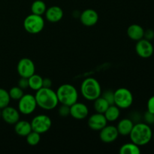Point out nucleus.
<instances>
[{
  "mask_svg": "<svg viewBox=\"0 0 154 154\" xmlns=\"http://www.w3.org/2000/svg\"><path fill=\"white\" fill-rule=\"evenodd\" d=\"M8 93L11 99L14 101H19L20 98L24 95L23 90H22L18 86L17 87H11L8 91Z\"/></svg>",
  "mask_w": 154,
  "mask_h": 154,
  "instance_id": "nucleus-27",
  "label": "nucleus"
},
{
  "mask_svg": "<svg viewBox=\"0 0 154 154\" xmlns=\"http://www.w3.org/2000/svg\"><path fill=\"white\" fill-rule=\"evenodd\" d=\"M144 38L147 39V40L150 41L154 38V31L153 29H147L144 30Z\"/></svg>",
  "mask_w": 154,
  "mask_h": 154,
  "instance_id": "nucleus-32",
  "label": "nucleus"
},
{
  "mask_svg": "<svg viewBox=\"0 0 154 154\" xmlns=\"http://www.w3.org/2000/svg\"><path fill=\"white\" fill-rule=\"evenodd\" d=\"M17 71L20 78H29L35 73V66L31 59L24 57L18 62Z\"/></svg>",
  "mask_w": 154,
  "mask_h": 154,
  "instance_id": "nucleus-9",
  "label": "nucleus"
},
{
  "mask_svg": "<svg viewBox=\"0 0 154 154\" xmlns=\"http://www.w3.org/2000/svg\"><path fill=\"white\" fill-rule=\"evenodd\" d=\"M99 132V138L101 141L105 144L114 142L119 136L117 127L112 125H106Z\"/></svg>",
  "mask_w": 154,
  "mask_h": 154,
  "instance_id": "nucleus-11",
  "label": "nucleus"
},
{
  "mask_svg": "<svg viewBox=\"0 0 154 154\" xmlns=\"http://www.w3.org/2000/svg\"><path fill=\"white\" fill-rule=\"evenodd\" d=\"M133 101V95L129 89L121 87L114 91V105L120 109L130 108Z\"/></svg>",
  "mask_w": 154,
  "mask_h": 154,
  "instance_id": "nucleus-6",
  "label": "nucleus"
},
{
  "mask_svg": "<svg viewBox=\"0 0 154 154\" xmlns=\"http://www.w3.org/2000/svg\"><path fill=\"white\" fill-rule=\"evenodd\" d=\"M18 87H20L22 90H26L29 88V79L26 78H20L18 82Z\"/></svg>",
  "mask_w": 154,
  "mask_h": 154,
  "instance_id": "nucleus-31",
  "label": "nucleus"
},
{
  "mask_svg": "<svg viewBox=\"0 0 154 154\" xmlns=\"http://www.w3.org/2000/svg\"><path fill=\"white\" fill-rule=\"evenodd\" d=\"M144 29L138 24H132L127 29V35L129 38L135 42L144 38Z\"/></svg>",
  "mask_w": 154,
  "mask_h": 154,
  "instance_id": "nucleus-18",
  "label": "nucleus"
},
{
  "mask_svg": "<svg viewBox=\"0 0 154 154\" xmlns=\"http://www.w3.org/2000/svg\"><path fill=\"white\" fill-rule=\"evenodd\" d=\"M58 114H60V117H66L70 115V106H68L66 105H62L59 108Z\"/></svg>",
  "mask_w": 154,
  "mask_h": 154,
  "instance_id": "nucleus-29",
  "label": "nucleus"
},
{
  "mask_svg": "<svg viewBox=\"0 0 154 154\" xmlns=\"http://www.w3.org/2000/svg\"><path fill=\"white\" fill-rule=\"evenodd\" d=\"M88 114V107L82 102H77L70 106V115L75 120H84Z\"/></svg>",
  "mask_w": 154,
  "mask_h": 154,
  "instance_id": "nucleus-14",
  "label": "nucleus"
},
{
  "mask_svg": "<svg viewBox=\"0 0 154 154\" xmlns=\"http://www.w3.org/2000/svg\"><path fill=\"white\" fill-rule=\"evenodd\" d=\"M37 105L45 111H51L58 106L59 100L57 93L51 88L42 87L35 94Z\"/></svg>",
  "mask_w": 154,
  "mask_h": 154,
  "instance_id": "nucleus-1",
  "label": "nucleus"
},
{
  "mask_svg": "<svg viewBox=\"0 0 154 154\" xmlns=\"http://www.w3.org/2000/svg\"><path fill=\"white\" fill-rule=\"evenodd\" d=\"M134 124H135L134 122L129 118H124L120 120L116 126L118 131L119 135H122V136L129 135Z\"/></svg>",
  "mask_w": 154,
  "mask_h": 154,
  "instance_id": "nucleus-17",
  "label": "nucleus"
},
{
  "mask_svg": "<svg viewBox=\"0 0 154 154\" xmlns=\"http://www.w3.org/2000/svg\"><path fill=\"white\" fill-rule=\"evenodd\" d=\"M57 98L60 103L71 106L78 102V92L73 85L69 84H62L57 90Z\"/></svg>",
  "mask_w": 154,
  "mask_h": 154,
  "instance_id": "nucleus-4",
  "label": "nucleus"
},
{
  "mask_svg": "<svg viewBox=\"0 0 154 154\" xmlns=\"http://www.w3.org/2000/svg\"><path fill=\"white\" fill-rule=\"evenodd\" d=\"M119 153L120 154H140L141 149L139 146L131 141L130 143H126L122 145Z\"/></svg>",
  "mask_w": 154,
  "mask_h": 154,
  "instance_id": "nucleus-21",
  "label": "nucleus"
},
{
  "mask_svg": "<svg viewBox=\"0 0 154 154\" xmlns=\"http://www.w3.org/2000/svg\"><path fill=\"white\" fill-rule=\"evenodd\" d=\"M2 118V109H0V119Z\"/></svg>",
  "mask_w": 154,
  "mask_h": 154,
  "instance_id": "nucleus-35",
  "label": "nucleus"
},
{
  "mask_svg": "<svg viewBox=\"0 0 154 154\" xmlns=\"http://www.w3.org/2000/svg\"><path fill=\"white\" fill-rule=\"evenodd\" d=\"M153 139L154 140V132H153Z\"/></svg>",
  "mask_w": 154,
  "mask_h": 154,
  "instance_id": "nucleus-36",
  "label": "nucleus"
},
{
  "mask_svg": "<svg viewBox=\"0 0 154 154\" xmlns=\"http://www.w3.org/2000/svg\"><path fill=\"white\" fill-rule=\"evenodd\" d=\"M23 27L29 34H38L41 32L45 27V20L41 15L31 14L24 19Z\"/></svg>",
  "mask_w": 154,
  "mask_h": 154,
  "instance_id": "nucleus-5",
  "label": "nucleus"
},
{
  "mask_svg": "<svg viewBox=\"0 0 154 154\" xmlns=\"http://www.w3.org/2000/svg\"><path fill=\"white\" fill-rule=\"evenodd\" d=\"M47 10V5L42 0H35L31 5L32 14L37 15H43Z\"/></svg>",
  "mask_w": 154,
  "mask_h": 154,
  "instance_id": "nucleus-24",
  "label": "nucleus"
},
{
  "mask_svg": "<svg viewBox=\"0 0 154 154\" xmlns=\"http://www.w3.org/2000/svg\"><path fill=\"white\" fill-rule=\"evenodd\" d=\"M147 111L154 114V96H152L150 99H148L147 103Z\"/></svg>",
  "mask_w": 154,
  "mask_h": 154,
  "instance_id": "nucleus-33",
  "label": "nucleus"
},
{
  "mask_svg": "<svg viewBox=\"0 0 154 154\" xmlns=\"http://www.w3.org/2000/svg\"><path fill=\"white\" fill-rule=\"evenodd\" d=\"M143 118H144V123H147V124L150 125V126L154 124V114H153V113L147 111L144 114Z\"/></svg>",
  "mask_w": 154,
  "mask_h": 154,
  "instance_id": "nucleus-30",
  "label": "nucleus"
},
{
  "mask_svg": "<svg viewBox=\"0 0 154 154\" xmlns=\"http://www.w3.org/2000/svg\"><path fill=\"white\" fill-rule=\"evenodd\" d=\"M105 118L108 122H114L118 120L120 116V108L115 105H110L108 109L104 113Z\"/></svg>",
  "mask_w": 154,
  "mask_h": 154,
  "instance_id": "nucleus-20",
  "label": "nucleus"
},
{
  "mask_svg": "<svg viewBox=\"0 0 154 154\" xmlns=\"http://www.w3.org/2000/svg\"><path fill=\"white\" fill-rule=\"evenodd\" d=\"M29 79V87L34 91L40 90L43 87V78L41 75L35 73L30 76Z\"/></svg>",
  "mask_w": 154,
  "mask_h": 154,
  "instance_id": "nucleus-22",
  "label": "nucleus"
},
{
  "mask_svg": "<svg viewBox=\"0 0 154 154\" xmlns=\"http://www.w3.org/2000/svg\"><path fill=\"white\" fill-rule=\"evenodd\" d=\"M132 142L141 146L147 145L153 138V131L150 125L145 123H137L134 124L133 128L129 134Z\"/></svg>",
  "mask_w": 154,
  "mask_h": 154,
  "instance_id": "nucleus-2",
  "label": "nucleus"
},
{
  "mask_svg": "<svg viewBox=\"0 0 154 154\" xmlns=\"http://www.w3.org/2000/svg\"><path fill=\"white\" fill-rule=\"evenodd\" d=\"M31 123L32 131L39 134H44L48 132L52 126V120L46 114H38L32 120Z\"/></svg>",
  "mask_w": 154,
  "mask_h": 154,
  "instance_id": "nucleus-7",
  "label": "nucleus"
},
{
  "mask_svg": "<svg viewBox=\"0 0 154 154\" xmlns=\"http://www.w3.org/2000/svg\"><path fill=\"white\" fill-rule=\"evenodd\" d=\"M47 20L50 23H58L63 19V11L60 7L57 5L51 6L47 8L45 13Z\"/></svg>",
  "mask_w": 154,
  "mask_h": 154,
  "instance_id": "nucleus-16",
  "label": "nucleus"
},
{
  "mask_svg": "<svg viewBox=\"0 0 154 154\" xmlns=\"http://www.w3.org/2000/svg\"><path fill=\"white\" fill-rule=\"evenodd\" d=\"M32 131L31 123L26 120H19L14 124V132L20 137H26Z\"/></svg>",
  "mask_w": 154,
  "mask_h": 154,
  "instance_id": "nucleus-19",
  "label": "nucleus"
},
{
  "mask_svg": "<svg viewBox=\"0 0 154 154\" xmlns=\"http://www.w3.org/2000/svg\"><path fill=\"white\" fill-rule=\"evenodd\" d=\"M37 107L35 98L32 94H24L18 101V111L23 115L32 114Z\"/></svg>",
  "mask_w": 154,
  "mask_h": 154,
  "instance_id": "nucleus-8",
  "label": "nucleus"
},
{
  "mask_svg": "<svg viewBox=\"0 0 154 154\" xmlns=\"http://www.w3.org/2000/svg\"><path fill=\"white\" fill-rule=\"evenodd\" d=\"M26 142L29 145L36 146L39 144L41 141V134L38 133L35 131H32L26 136Z\"/></svg>",
  "mask_w": 154,
  "mask_h": 154,
  "instance_id": "nucleus-25",
  "label": "nucleus"
},
{
  "mask_svg": "<svg viewBox=\"0 0 154 154\" xmlns=\"http://www.w3.org/2000/svg\"><path fill=\"white\" fill-rule=\"evenodd\" d=\"M11 102L8 91L3 88H0V109H3L8 106Z\"/></svg>",
  "mask_w": 154,
  "mask_h": 154,
  "instance_id": "nucleus-26",
  "label": "nucleus"
},
{
  "mask_svg": "<svg viewBox=\"0 0 154 154\" xmlns=\"http://www.w3.org/2000/svg\"><path fill=\"white\" fill-rule=\"evenodd\" d=\"M109 106L110 105L108 104V102L101 96L94 100L93 108H94L96 112L104 114Z\"/></svg>",
  "mask_w": 154,
  "mask_h": 154,
  "instance_id": "nucleus-23",
  "label": "nucleus"
},
{
  "mask_svg": "<svg viewBox=\"0 0 154 154\" xmlns=\"http://www.w3.org/2000/svg\"><path fill=\"white\" fill-rule=\"evenodd\" d=\"M99 20V14L95 10L88 8L84 10L80 15V21L85 26H93Z\"/></svg>",
  "mask_w": 154,
  "mask_h": 154,
  "instance_id": "nucleus-15",
  "label": "nucleus"
},
{
  "mask_svg": "<svg viewBox=\"0 0 154 154\" xmlns=\"http://www.w3.org/2000/svg\"><path fill=\"white\" fill-rule=\"evenodd\" d=\"M87 124L89 128L92 130L100 131L108 124V120L105 118L104 114L96 112L89 117Z\"/></svg>",
  "mask_w": 154,
  "mask_h": 154,
  "instance_id": "nucleus-12",
  "label": "nucleus"
},
{
  "mask_svg": "<svg viewBox=\"0 0 154 154\" xmlns=\"http://www.w3.org/2000/svg\"><path fill=\"white\" fill-rule=\"evenodd\" d=\"M135 52L140 57L144 59L150 58L153 54L154 48L150 41L142 38L138 41L135 45Z\"/></svg>",
  "mask_w": 154,
  "mask_h": 154,
  "instance_id": "nucleus-10",
  "label": "nucleus"
},
{
  "mask_svg": "<svg viewBox=\"0 0 154 154\" xmlns=\"http://www.w3.org/2000/svg\"><path fill=\"white\" fill-rule=\"evenodd\" d=\"M52 81L50 78H43V87L46 88H51L52 87Z\"/></svg>",
  "mask_w": 154,
  "mask_h": 154,
  "instance_id": "nucleus-34",
  "label": "nucleus"
},
{
  "mask_svg": "<svg viewBox=\"0 0 154 154\" xmlns=\"http://www.w3.org/2000/svg\"><path fill=\"white\" fill-rule=\"evenodd\" d=\"M81 93L88 101H94L102 94V88L99 81L93 78H87L81 85Z\"/></svg>",
  "mask_w": 154,
  "mask_h": 154,
  "instance_id": "nucleus-3",
  "label": "nucleus"
},
{
  "mask_svg": "<svg viewBox=\"0 0 154 154\" xmlns=\"http://www.w3.org/2000/svg\"><path fill=\"white\" fill-rule=\"evenodd\" d=\"M102 97H103L110 105H114V92L111 90H107L104 92Z\"/></svg>",
  "mask_w": 154,
  "mask_h": 154,
  "instance_id": "nucleus-28",
  "label": "nucleus"
},
{
  "mask_svg": "<svg viewBox=\"0 0 154 154\" xmlns=\"http://www.w3.org/2000/svg\"><path fill=\"white\" fill-rule=\"evenodd\" d=\"M20 113L18 109L11 106H7L2 109V119L9 125H14L20 120Z\"/></svg>",
  "mask_w": 154,
  "mask_h": 154,
  "instance_id": "nucleus-13",
  "label": "nucleus"
}]
</instances>
